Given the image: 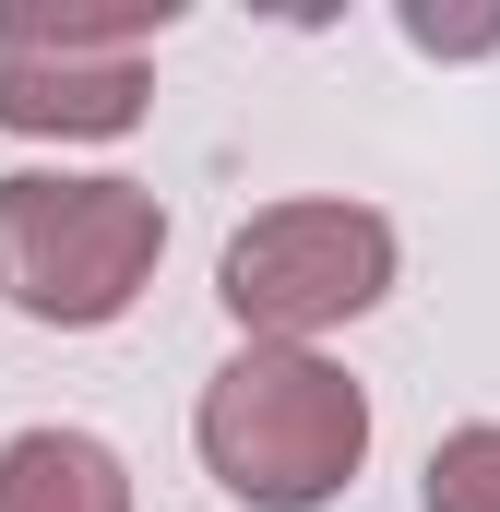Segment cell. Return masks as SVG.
I'll list each match as a JSON object with an SVG mask.
<instances>
[{
	"label": "cell",
	"mask_w": 500,
	"mask_h": 512,
	"mask_svg": "<svg viewBox=\"0 0 500 512\" xmlns=\"http://www.w3.org/2000/svg\"><path fill=\"white\" fill-rule=\"evenodd\" d=\"M215 489L250 512H322L358 453H370V393L346 382L334 358L310 346H239L215 382H203V417H191Z\"/></svg>",
	"instance_id": "obj_1"
},
{
	"label": "cell",
	"mask_w": 500,
	"mask_h": 512,
	"mask_svg": "<svg viewBox=\"0 0 500 512\" xmlns=\"http://www.w3.org/2000/svg\"><path fill=\"white\" fill-rule=\"evenodd\" d=\"M167 251V203L143 179H60V167H12L0 179V298L24 322L96 334L155 286Z\"/></svg>",
	"instance_id": "obj_2"
},
{
	"label": "cell",
	"mask_w": 500,
	"mask_h": 512,
	"mask_svg": "<svg viewBox=\"0 0 500 512\" xmlns=\"http://www.w3.org/2000/svg\"><path fill=\"white\" fill-rule=\"evenodd\" d=\"M381 286H393V227L370 203H274L227 239V274H215L250 346H310L322 322H358Z\"/></svg>",
	"instance_id": "obj_3"
},
{
	"label": "cell",
	"mask_w": 500,
	"mask_h": 512,
	"mask_svg": "<svg viewBox=\"0 0 500 512\" xmlns=\"http://www.w3.org/2000/svg\"><path fill=\"white\" fill-rule=\"evenodd\" d=\"M167 12H60V0H0V131H60L108 143L143 120V48Z\"/></svg>",
	"instance_id": "obj_4"
},
{
	"label": "cell",
	"mask_w": 500,
	"mask_h": 512,
	"mask_svg": "<svg viewBox=\"0 0 500 512\" xmlns=\"http://www.w3.org/2000/svg\"><path fill=\"white\" fill-rule=\"evenodd\" d=\"M0 512H131V477L96 429H24L0 441Z\"/></svg>",
	"instance_id": "obj_5"
},
{
	"label": "cell",
	"mask_w": 500,
	"mask_h": 512,
	"mask_svg": "<svg viewBox=\"0 0 500 512\" xmlns=\"http://www.w3.org/2000/svg\"><path fill=\"white\" fill-rule=\"evenodd\" d=\"M417 501L429 512H500V429H453V441H429V477H417Z\"/></svg>",
	"instance_id": "obj_6"
}]
</instances>
